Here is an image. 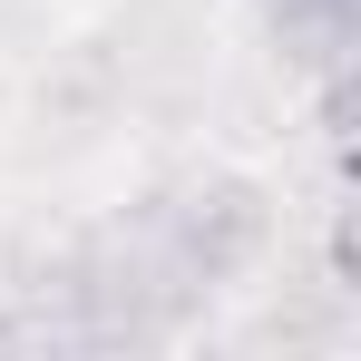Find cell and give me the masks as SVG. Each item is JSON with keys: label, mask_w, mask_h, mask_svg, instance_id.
<instances>
[{"label": "cell", "mask_w": 361, "mask_h": 361, "mask_svg": "<svg viewBox=\"0 0 361 361\" xmlns=\"http://www.w3.org/2000/svg\"><path fill=\"white\" fill-rule=\"evenodd\" d=\"M274 20H283V49L312 68H332L352 39V0H274Z\"/></svg>", "instance_id": "6da1fadb"}]
</instances>
